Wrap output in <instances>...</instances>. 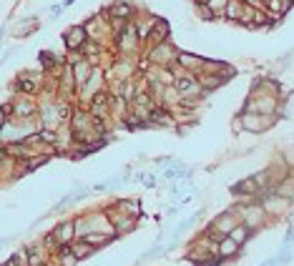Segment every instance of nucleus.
I'll return each instance as SVG.
<instances>
[{
	"label": "nucleus",
	"mask_w": 294,
	"mask_h": 266,
	"mask_svg": "<svg viewBox=\"0 0 294 266\" xmlns=\"http://www.w3.org/2000/svg\"><path fill=\"white\" fill-rule=\"evenodd\" d=\"M239 123H241V131H246V133H264L271 123H274V116L271 113H257V110H241Z\"/></svg>",
	"instance_id": "nucleus-1"
},
{
	"label": "nucleus",
	"mask_w": 294,
	"mask_h": 266,
	"mask_svg": "<svg viewBox=\"0 0 294 266\" xmlns=\"http://www.w3.org/2000/svg\"><path fill=\"white\" fill-rule=\"evenodd\" d=\"M239 243L232 239V236H221L219 241H216V256L221 259V261H226V259H234L237 254H239Z\"/></svg>",
	"instance_id": "nucleus-2"
},
{
	"label": "nucleus",
	"mask_w": 294,
	"mask_h": 266,
	"mask_svg": "<svg viewBox=\"0 0 294 266\" xmlns=\"http://www.w3.org/2000/svg\"><path fill=\"white\" fill-rule=\"evenodd\" d=\"M73 236H76V226L71 224V221H66V224H60L53 234V241L60 243V246H68V243H73Z\"/></svg>",
	"instance_id": "nucleus-3"
},
{
	"label": "nucleus",
	"mask_w": 294,
	"mask_h": 266,
	"mask_svg": "<svg viewBox=\"0 0 294 266\" xmlns=\"http://www.w3.org/2000/svg\"><path fill=\"white\" fill-rule=\"evenodd\" d=\"M237 226V218H234V211H229V213H221L216 221H214V231H219L221 236H226L229 231H232Z\"/></svg>",
	"instance_id": "nucleus-4"
},
{
	"label": "nucleus",
	"mask_w": 294,
	"mask_h": 266,
	"mask_svg": "<svg viewBox=\"0 0 294 266\" xmlns=\"http://www.w3.org/2000/svg\"><path fill=\"white\" fill-rule=\"evenodd\" d=\"M176 60L184 65V68H188V71H201V65H204L201 55H188V53H179Z\"/></svg>",
	"instance_id": "nucleus-5"
},
{
	"label": "nucleus",
	"mask_w": 294,
	"mask_h": 266,
	"mask_svg": "<svg viewBox=\"0 0 294 266\" xmlns=\"http://www.w3.org/2000/svg\"><path fill=\"white\" fill-rule=\"evenodd\" d=\"M226 236H232V239H234V241L239 243V246H244V243L249 241V236H251V231H249V229H246L244 224H237V226H234L232 231H229Z\"/></svg>",
	"instance_id": "nucleus-6"
},
{
	"label": "nucleus",
	"mask_w": 294,
	"mask_h": 266,
	"mask_svg": "<svg viewBox=\"0 0 294 266\" xmlns=\"http://www.w3.org/2000/svg\"><path fill=\"white\" fill-rule=\"evenodd\" d=\"M134 226H136V216H126V213H123V218H116L113 231H116V234H126V231H131Z\"/></svg>",
	"instance_id": "nucleus-7"
},
{
	"label": "nucleus",
	"mask_w": 294,
	"mask_h": 266,
	"mask_svg": "<svg viewBox=\"0 0 294 266\" xmlns=\"http://www.w3.org/2000/svg\"><path fill=\"white\" fill-rule=\"evenodd\" d=\"M83 38H86V30H83V28H73V30H68V35H66V46H68V48H78L80 43H83Z\"/></svg>",
	"instance_id": "nucleus-8"
},
{
	"label": "nucleus",
	"mask_w": 294,
	"mask_h": 266,
	"mask_svg": "<svg viewBox=\"0 0 294 266\" xmlns=\"http://www.w3.org/2000/svg\"><path fill=\"white\" fill-rule=\"evenodd\" d=\"M118 211H126V216H138V213H141L138 201H131V198H123V201H118Z\"/></svg>",
	"instance_id": "nucleus-9"
},
{
	"label": "nucleus",
	"mask_w": 294,
	"mask_h": 266,
	"mask_svg": "<svg viewBox=\"0 0 294 266\" xmlns=\"http://www.w3.org/2000/svg\"><path fill=\"white\" fill-rule=\"evenodd\" d=\"M71 251H73L78 259H86V256H91V254H93V246H91V243H86V241H80V243H73Z\"/></svg>",
	"instance_id": "nucleus-10"
},
{
	"label": "nucleus",
	"mask_w": 294,
	"mask_h": 266,
	"mask_svg": "<svg viewBox=\"0 0 294 266\" xmlns=\"http://www.w3.org/2000/svg\"><path fill=\"white\" fill-rule=\"evenodd\" d=\"M86 78H88V63H78V65H76V80L83 83Z\"/></svg>",
	"instance_id": "nucleus-11"
},
{
	"label": "nucleus",
	"mask_w": 294,
	"mask_h": 266,
	"mask_svg": "<svg viewBox=\"0 0 294 266\" xmlns=\"http://www.w3.org/2000/svg\"><path fill=\"white\" fill-rule=\"evenodd\" d=\"M15 110H18V116H30L33 113V103H18Z\"/></svg>",
	"instance_id": "nucleus-12"
},
{
	"label": "nucleus",
	"mask_w": 294,
	"mask_h": 266,
	"mask_svg": "<svg viewBox=\"0 0 294 266\" xmlns=\"http://www.w3.org/2000/svg\"><path fill=\"white\" fill-rule=\"evenodd\" d=\"M226 3H229V0H209V10H224L226 8Z\"/></svg>",
	"instance_id": "nucleus-13"
},
{
	"label": "nucleus",
	"mask_w": 294,
	"mask_h": 266,
	"mask_svg": "<svg viewBox=\"0 0 294 266\" xmlns=\"http://www.w3.org/2000/svg\"><path fill=\"white\" fill-rule=\"evenodd\" d=\"M116 15H118V18H129V15H131V8L126 5V3H118V5H116Z\"/></svg>",
	"instance_id": "nucleus-14"
},
{
	"label": "nucleus",
	"mask_w": 294,
	"mask_h": 266,
	"mask_svg": "<svg viewBox=\"0 0 294 266\" xmlns=\"http://www.w3.org/2000/svg\"><path fill=\"white\" fill-rule=\"evenodd\" d=\"M284 161H287V168H294V148H289V151H287Z\"/></svg>",
	"instance_id": "nucleus-15"
},
{
	"label": "nucleus",
	"mask_w": 294,
	"mask_h": 266,
	"mask_svg": "<svg viewBox=\"0 0 294 266\" xmlns=\"http://www.w3.org/2000/svg\"><path fill=\"white\" fill-rule=\"evenodd\" d=\"M5 116H8V108L0 110V128H3V123H5Z\"/></svg>",
	"instance_id": "nucleus-16"
}]
</instances>
